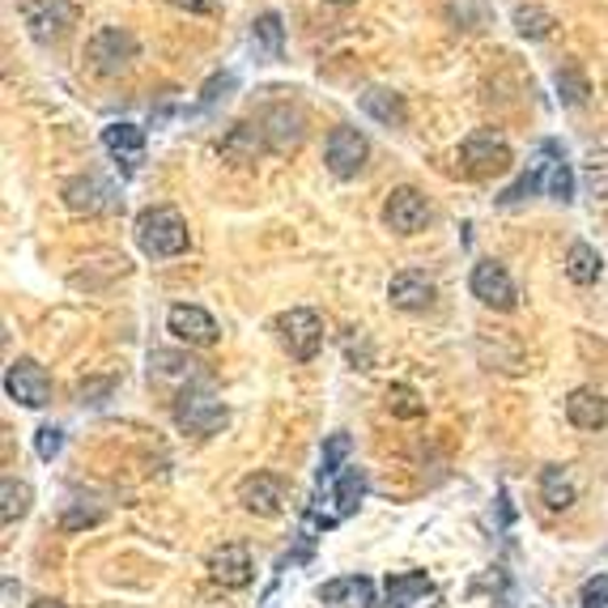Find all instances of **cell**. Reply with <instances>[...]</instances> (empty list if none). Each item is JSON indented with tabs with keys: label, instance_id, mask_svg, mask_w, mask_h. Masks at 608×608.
Wrapping results in <instances>:
<instances>
[{
	"label": "cell",
	"instance_id": "obj_36",
	"mask_svg": "<svg viewBox=\"0 0 608 608\" xmlns=\"http://www.w3.org/2000/svg\"><path fill=\"white\" fill-rule=\"evenodd\" d=\"M31 608H68V605H65V600H52V596H38Z\"/></svg>",
	"mask_w": 608,
	"mask_h": 608
},
{
	"label": "cell",
	"instance_id": "obj_12",
	"mask_svg": "<svg viewBox=\"0 0 608 608\" xmlns=\"http://www.w3.org/2000/svg\"><path fill=\"white\" fill-rule=\"evenodd\" d=\"M286 498H289L286 480L273 477V473H252L239 485V502L252 515H259V519H273V515L286 511Z\"/></svg>",
	"mask_w": 608,
	"mask_h": 608
},
{
	"label": "cell",
	"instance_id": "obj_2",
	"mask_svg": "<svg viewBox=\"0 0 608 608\" xmlns=\"http://www.w3.org/2000/svg\"><path fill=\"white\" fill-rule=\"evenodd\" d=\"M277 341L281 350L294 357V362H311L316 353L323 350V320L311 311V307H289L277 316Z\"/></svg>",
	"mask_w": 608,
	"mask_h": 608
},
{
	"label": "cell",
	"instance_id": "obj_3",
	"mask_svg": "<svg viewBox=\"0 0 608 608\" xmlns=\"http://www.w3.org/2000/svg\"><path fill=\"white\" fill-rule=\"evenodd\" d=\"M225 421H230V409H225L218 396H209V391H179V400H175V425L184 430V434H196V439H209V434H218Z\"/></svg>",
	"mask_w": 608,
	"mask_h": 608
},
{
	"label": "cell",
	"instance_id": "obj_6",
	"mask_svg": "<svg viewBox=\"0 0 608 608\" xmlns=\"http://www.w3.org/2000/svg\"><path fill=\"white\" fill-rule=\"evenodd\" d=\"M18 13L26 22V31L38 38V43H56L73 31L77 22V9L73 0H18Z\"/></svg>",
	"mask_w": 608,
	"mask_h": 608
},
{
	"label": "cell",
	"instance_id": "obj_35",
	"mask_svg": "<svg viewBox=\"0 0 608 608\" xmlns=\"http://www.w3.org/2000/svg\"><path fill=\"white\" fill-rule=\"evenodd\" d=\"M166 4H175L184 13H218V0H166Z\"/></svg>",
	"mask_w": 608,
	"mask_h": 608
},
{
	"label": "cell",
	"instance_id": "obj_9",
	"mask_svg": "<svg viewBox=\"0 0 608 608\" xmlns=\"http://www.w3.org/2000/svg\"><path fill=\"white\" fill-rule=\"evenodd\" d=\"M166 332H170L175 341L192 345V350H209V345H218V336H222L218 320H213L204 307H196V302H179V307H170V316H166Z\"/></svg>",
	"mask_w": 608,
	"mask_h": 608
},
{
	"label": "cell",
	"instance_id": "obj_10",
	"mask_svg": "<svg viewBox=\"0 0 608 608\" xmlns=\"http://www.w3.org/2000/svg\"><path fill=\"white\" fill-rule=\"evenodd\" d=\"M371 158V141L357 129H332L328 132V145H323V162L336 179H353Z\"/></svg>",
	"mask_w": 608,
	"mask_h": 608
},
{
	"label": "cell",
	"instance_id": "obj_17",
	"mask_svg": "<svg viewBox=\"0 0 608 608\" xmlns=\"http://www.w3.org/2000/svg\"><path fill=\"white\" fill-rule=\"evenodd\" d=\"M387 608H439V592L421 571L391 575L387 578Z\"/></svg>",
	"mask_w": 608,
	"mask_h": 608
},
{
	"label": "cell",
	"instance_id": "obj_19",
	"mask_svg": "<svg viewBox=\"0 0 608 608\" xmlns=\"http://www.w3.org/2000/svg\"><path fill=\"white\" fill-rule=\"evenodd\" d=\"M566 417L578 430H605L608 425V400L596 387H575L566 396Z\"/></svg>",
	"mask_w": 608,
	"mask_h": 608
},
{
	"label": "cell",
	"instance_id": "obj_28",
	"mask_svg": "<svg viewBox=\"0 0 608 608\" xmlns=\"http://www.w3.org/2000/svg\"><path fill=\"white\" fill-rule=\"evenodd\" d=\"M553 26H557L553 13H544L537 4H519V9H515V31L523 34V38H549Z\"/></svg>",
	"mask_w": 608,
	"mask_h": 608
},
{
	"label": "cell",
	"instance_id": "obj_16",
	"mask_svg": "<svg viewBox=\"0 0 608 608\" xmlns=\"http://www.w3.org/2000/svg\"><path fill=\"white\" fill-rule=\"evenodd\" d=\"M209 575L222 587H247L256 566H252V549L247 544H222L213 557H209Z\"/></svg>",
	"mask_w": 608,
	"mask_h": 608
},
{
	"label": "cell",
	"instance_id": "obj_23",
	"mask_svg": "<svg viewBox=\"0 0 608 608\" xmlns=\"http://www.w3.org/2000/svg\"><path fill=\"white\" fill-rule=\"evenodd\" d=\"M362 498H366V473L362 468H345L341 477L328 485V502H336V519H345L362 507Z\"/></svg>",
	"mask_w": 608,
	"mask_h": 608
},
{
	"label": "cell",
	"instance_id": "obj_4",
	"mask_svg": "<svg viewBox=\"0 0 608 608\" xmlns=\"http://www.w3.org/2000/svg\"><path fill=\"white\" fill-rule=\"evenodd\" d=\"M136 38H132L124 26H102V31L86 43V60H90V68L95 73H102V77H120V73H129L132 60H136Z\"/></svg>",
	"mask_w": 608,
	"mask_h": 608
},
{
	"label": "cell",
	"instance_id": "obj_31",
	"mask_svg": "<svg viewBox=\"0 0 608 608\" xmlns=\"http://www.w3.org/2000/svg\"><path fill=\"white\" fill-rule=\"evenodd\" d=\"M60 447H65V430H60V425H38V434H34L38 460H56Z\"/></svg>",
	"mask_w": 608,
	"mask_h": 608
},
{
	"label": "cell",
	"instance_id": "obj_25",
	"mask_svg": "<svg viewBox=\"0 0 608 608\" xmlns=\"http://www.w3.org/2000/svg\"><path fill=\"white\" fill-rule=\"evenodd\" d=\"M252 43L268 60H281V47H286V31H281V18L277 13H259L256 26H252Z\"/></svg>",
	"mask_w": 608,
	"mask_h": 608
},
{
	"label": "cell",
	"instance_id": "obj_21",
	"mask_svg": "<svg viewBox=\"0 0 608 608\" xmlns=\"http://www.w3.org/2000/svg\"><path fill=\"white\" fill-rule=\"evenodd\" d=\"M541 502L549 511H571L578 502V485L566 464H549L541 473Z\"/></svg>",
	"mask_w": 608,
	"mask_h": 608
},
{
	"label": "cell",
	"instance_id": "obj_26",
	"mask_svg": "<svg viewBox=\"0 0 608 608\" xmlns=\"http://www.w3.org/2000/svg\"><path fill=\"white\" fill-rule=\"evenodd\" d=\"M350 434H332V439H328V443H323V460H320V489L323 485H332V480L341 477V473H345V468H350V464H345V460H350Z\"/></svg>",
	"mask_w": 608,
	"mask_h": 608
},
{
	"label": "cell",
	"instance_id": "obj_30",
	"mask_svg": "<svg viewBox=\"0 0 608 608\" xmlns=\"http://www.w3.org/2000/svg\"><path fill=\"white\" fill-rule=\"evenodd\" d=\"M387 409H391L396 417H421V413H425V400L417 396L413 387L391 384V387H387Z\"/></svg>",
	"mask_w": 608,
	"mask_h": 608
},
{
	"label": "cell",
	"instance_id": "obj_1",
	"mask_svg": "<svg viewBox=\"0 0 608 608\" xmlns=\"http://www.w3.org/2000/svg\"><path fill=\"white\" fill-rule=\"evenodd\" d=\"M188 222L179 218V209H166V204H154L136 218V247L150 259H170L188 252Z\"/></svg>",
	"mask_w": 608,
	"mask_h": 608
},
{
	"label": "cell",
	"instance_id": "obj_11",
	"mask_svg": "<svg viewBox=\"0 0 608 608\" xmlns=\"http://www.w3.org/2000/svg\"><path fill=\"white\" fill-rule=\"evenodd\" d=\"M468 286H473V298H480V302H485V307H494V311H511L515 302H519L511 273H507L502 264H494V259H480V264H473Z\"/></svg>",
	"mask_w": 608,
	"mask_h": 608
},
{
	"label": "cell",
	"instance_id": "obj_27",
	"mask_svg": "<svg viewBox=\"0 0 608 608\" xmlns=\"http://www.w3.org/2000/svg\"><path fill=\"white\" fill-rule=\"evenodd\" d=\"M0 519L4 523H18L22 515L31 511V485L26 480H13V477H4V485H0Z\"/></svg>",
	"mask_w": 608,
	"mask_h": 608
},
{
	"label": "cell",
	"instance_id": "obj_22",
	"mask_svg": "<svg viewBox=\"0 0 608 608\" xmlns=\"http://www.w3.org/2000/svg\"><path fill=\"white\" fill-rule=\"evenodd\" d=\"M362 111L371 120H379L384 129H405V120H409V107H405V98L396 95V90H366L362 95Z\"/></svg>",
	"mask_w": 608,
	"mask_h": 608
},
{
	"label": "cell",
	"instance_id": "obj_37",
	"mask_svg": "<svg viewBox=\"0 0 608 608\" xmlns=\"http://www.w3.org/2000/svg\"><path fill=\"white\" fill-rule=\"evenodd\" d=\"M332 4H350V0H332Z\"/></svg>",
	"mask_w": 608,
	"mask_h": 608
},
{
	"label": "cell",
	"instance_id": "obj_29",
	"mask_svg": "<svg viewBox=\"0 0 608 608\" xmlns=\"http://www.w3.org/2000/svg\"><path fill=\"white\" fill-rule=\"evenodd\" d=\"M350 596H357V600H366L371 596V583L366 578H332V583H323L320 587V600L323 605H341V600H350Z\"/></svg>",
	"mask_w": 608,
	"mask_h": 608
},
{
	"label": "cell",
	"instance_id": "obj_7",
	"mask_svg": "<svg viewBox=\"0 0 608 608\" xmlns=\"http://www.w3.org/2000/svg\"><path fill=\"white\" fill-rule=\"evenodd\" d=\"M460 158L464 166L473 170V175H502V170H511V145L498 136L494 129H477L464 136V145H460Z\"/></svg>",
	"mask_w": 608,
	"mask_h": 608
},
{
	"label": "cell",
	"instance_id": "obj_8",
	"mask_svg": "<svg viewBox=\"0 0 608 608\" xmlns=\"http://www.w3.org/2000/svg\"><path fill=\"white\" fill-rule=\"evenodd\" d=\"M4 391H9V400L26 405V409L52 405V379H47V371H43L34 357L9 362V371H4Z\"/></svg>",
	"mask_w": 608,
	"mask_h": 608
},
{
	"label": "cell",
	"instance_id": "obj_5",
	"mask_svg": "<svg viewBox=\"0 0 608 608\" xmlns=\"http://www.w3.org/2000/svg\"><path fill=\"white\" fill-rule=\"evenodd\" d=\"M65 204L73 213H86V218H98V213H124V196L111 179L102 175H77L65 184Z\"/></svg>",
	"mask_w": 608,
	"mask_h": 608
},
{
	"label": "cell",
	"instance_id": "obj_14",
	"mask_svg": "<svg viewBox=\"0 0 608 608\" xmlns=\"http://www.w3.org/2000/svg\"><path fill=\"white\" fill-rule=\"evenodd\" d=\"M537 170H541V188L553 200H562V204H571L575 200V175H571V162H566V154L553 145V141H544L541 154H537Z\"/></svg>",
	"mask_w": 608,
	"mask_h": 608
},
{
	"label": "cell",
	"instance_id": "obj_33",
	"mask_svg": "<svg viewBox=\"0 0 608 608\" xmlns=\"http://www.w3.org/2000/svg\"><path fill=\"white\" fill-rule=\"evenodd\" d=\"M95 523H102V507H73V511L60 515L65 532H81V528H95Z\"/></svg>",
	"mask_w": 608,
	"mask_h": 608
},
{
	"label": "cell",
	"instance_id": "obj_20",
	"mask_svg": "<svg viewBox=\"0 0 608 608\" xmlns=\"http://www.w3.org/2000/svg\"><path fill=\"white\" fill-rule=\"evenodd\" d=\"M259 132L268 136V145H273L277 154H289V150H298V141H302V115H298L294 107H273V111L259 120Z\"/></svg>",
	"mask_w": 608,
	"mask_h": 608
},
{
	"label": "cell",
	"instance_id": "obj_24",
	"mask_svg": "<svg viewBox=\"0 0 608 608\" xmlns=\"http://www.w3.org/2000/svg\"><path fill=\"white\" fill-rule=\"evenodd\" d=\"M600 252L592 247V243H571V252H566V277L575 281V286H592L596 277H600Z\"/></svg>",
	"mask_w": 608,
	"mask_h": 608
},
{
	"label": "cell",
	"instance_id": "obj_13",
	"mask_svg": "<svg viewBox=\"0 0 608 608\" xmlns=\"http://www.w3.org/2000/svg\"><path fill=\"white\" fill-rule=\"evenodd\" d=\"M384 222L387 230H396V234L409 239V234L430 225V204H425V196L417 192V188H396L384 204Z\"/></svg>",
	"mask_w": 608,
	"mask_h": 608
},
{
	"label": "cell",
	"instance_id": "obj_34",
	"mask_svg": "<svg viewBox=\"0 0 608 608\" xmlns=\"http://www.w3.org/2000/svg\"><path fill=\"white\" fill-rule=\"evenodd\" d=\"M578 605L583 608H608V575H596L583 583L578 592Z\"/></svg>",
	"mask_w": 608,
	"mask_h": 608
},
{
	"label": "cell",
	"instance_id": "obj_32",
	"mask_svg": "<svg viewBox=\"0 0 608 608\" xmlns=\"http://www.w3.org/2000/svg\"><path fill=\"white\" fill-rule=\"evenodd\" d=\"M557 90H562V98H566L571 107H583V102H587V81H583V73H575V68L557 73Z\"/></svg>",
	"mask_w": 608,
	"mask_h": 608
},
{
	"label": "cell",
	"instance_id": "obj_18",
	"mask_svg": "<svg viewBox=\"0 0 608 608\" xmlns=\"http://www.w3.org/2000/svg\"><path fill=\"white\" fill-rule=\"evenodd\" d=\"M387 302H391L396 311H425V307L434 302V281H430L425 273L405 268V273L391 277V286H387Z\"/></svg>",
	"mask_w": 608,
	"mask_h": 608
},
{
	"label": "cell",
	"instance_id": "obj_15",
	"mask_svg": "<svg viewBox=\"0 0 608 608\" xmlns=\"http://www.w3.org/2000/svg\"><path fill=\"white\" fill-rule=\"evenodd\" d=\"M102 150L124 166V175H136L145 162V132L136 124H107L102 129Z\"/></svg>",
	"mask_w": 608,
	"mask_h": 608
}]
</instances>
